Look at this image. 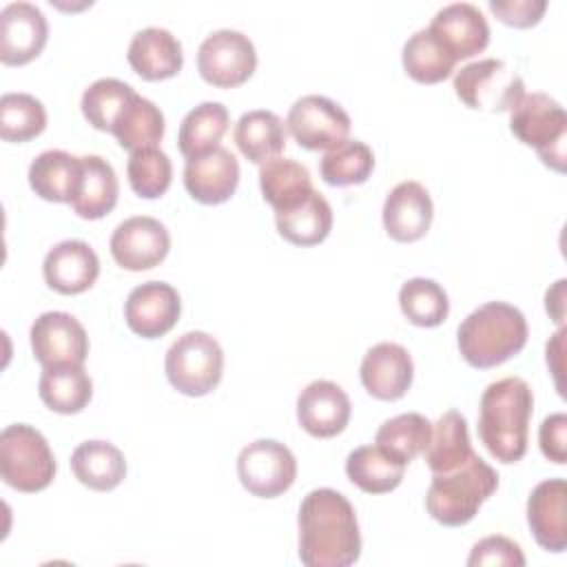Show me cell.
<instances>
[{
    "instance_id": "cell-32",
    "label": "cell",
    "mask_w": 567,
    "mask_h": 567,
    "mask_svg": "<svg viewBox=\"0 0 567 567\" xmlns=\"http://www.w3.org/2000/svg\"><path fill=\"white\" fill-rule=\"evenodd\" d=\"M228 109L221 102H202L186 113L179 124L177 146L179 153L190 159L199 157L219 146L224 133L228 131Z\"/></svg>"
},
{
    "instance_id": "cell-10",
    "label": "cell",
    "mask_w": 567,
    "mask_h": 567,
    "mask_svg": "<svg viewBox=\"0 0 567 567\" xmlns=\"http://www.w3.org/2000/svg\"><path fill=\"white\" fill-rule=\"evenodd\" d=\"M237 476L252 496L275 498L288 492L295 483L297 458L284 443L259 439L239 452Z\"/></svg>"
},
{
    "instance_id": "cell-20",
    "label": "cell",
    "mask_w": 567,
    "mask_h": 567,
    "mask_svg": "<svg viewBox=\"0 0 567 567\" xmlns=\"http://www.w3.org/2000/svg\"><path fill=\"white\" fill-rule=\"evenodd\" d=\"M527 525L545 551L563 554L567 547V483L540 481L527 498Z\"/></svg>"
},
{
    "instance_id": "cell-28",
    "label": "cell",
    "mask_w": 567,
    "mask_h": 567,
    "mask_svg": "<svg viewBox=\"0 0 567 567\" xmlns=\"http://www.w3.org/2000/svg\"><path fill=\"white\" fill-rule=\"evenodd\" d=\"M235 144L252 164H266L286 146V126L272 111L255 109L244 113L235 124Z\"/></svg>"
},
{
    "instance_id": "cell-30",
    "label": "cell",
    "mask_w": 567,
    "mask_h": 567,
    "mask_svg": "<svg viewBox=\"0 0 567 567\" xmlns=\"http://www.w3.org/2000/svg\"><path fill=\"white\" fill-rule=\"evenodd\" d=\"M423 454L432 474L450 472L463 465L474 454L465 416L456 410H447L432 425V439Z\"/></svg>"
},
{
    "instance_id": "cell-3",
    "label": "cell",
    "mask_w": 567,
    "mask_h": 567,
    "mask_svg": "<svg viewBox=\"0 0 567 567\" xmlns=\"http://www.w3.org/2000/svg\"><path fill=\"white\" fill-rule=\"evenodd\" d=\"M525 315L505 301H487L458 326V350L472 368H496L527 343Z\"/></svg>"
},
{
    "instance_id": "cell-1",
    "label": "cell",
    "mask_w": 567,
    "mask_h": 567,
    "mask_svg": "<svg viewBox=\"0 0 567 567\" xmlns=\"http://www.w3.org/2000/svg\"><path fill=\"white\" fill-rule=\"evenodd\" d=\"M299 558L308 567H348L361 556L352 503L337 489L319 487L299 507Z\"/></svg>"
},
{
    "instance_id": "cell-6",
    "label": "cell",
    "mask_w": 567,
    "mask_h": 567,
    "mask_svg": "<svg viewBox=\"0 0 567 567\" xmlns=\"http://www.w3.org/2000/svg\"><path fill=\"white\" fill-rule=\"evenodd\" d=\"M509 131L525 146H534L545 166L565 171L567 113L547 93H525L509 111Z\"/></svg>"
},
{
    "instance_id": "cell-17",
    "label": "cell",
    "mask_w": 567,
    "mask_h": 567,
    "mask_svg": "<svg viewBox=\"0 0 567 567\" xmlns=\"http://www.w3.org/2000/svg\"><path fill=\"white\" fill-rule=\"evenodd\" d=\"M359 377L370 396L379 401H396L412 385L414 363L403 346L381 341L363 354Z\"/></svg>"
},
{
    "instance_id": "cell-23",
    "label": "cell",
    "mask_w": 567,
    "mask_h": 567,
    "mask_svg": "<svg viewBox=\"0 0 567 567\" xmlns=\"http://www.w3.org/2000/svg\"><path fill=\"white\" fill-rule=\"evenodd\" d=\"M120 195V184L113 166L100 155H82L78 179L69 206L82 219H102L109 215Z\"/></svg>"
},
{
    "instance_id": "cell-27",
    "label": "cell",
    "mask_w": 567,
    "mask_h": 567,
    "mask_svg": "<svg viewBox=\"0 0 567 567\" xmlns=\"http://www.w3.org/2000/svg\"><path fill=\"white\" fill-rule=\"evenodd\" d=\"M259 188L264 199L275 208V213L299 206L315 190L310 171L301 162L288 157H275L261 164Z\"/></svg>"
},
{
    "instance_id": "cell-14",
    "label": "cell",
    "mask_w": 567,
    "mask_h": 567,
    "mask_svg": "<svg viewBox=\"0 0 567 567\" xmlns=\"http://www.w3.org/2000/svg\"><path fill=\"white\" fill-rule=\"evenodd\" d=\"M182 301L166 281H146L135 286L124 303L126 326L142 339L164 337L177 323Z\"/></svg>"
},
{
    "instance_id": "cell-22",
    "label": "cell",
    "mask_w": 567,
    "mask_h": 567,
    "mask_svg": "<svg viewBox=\"0 0 567 567\" xmlns=\"http://www.w3.org/2000/svg\"><path fill=\"white\" fill-rule=\"evenodd\" d=\"M44 281L60 295H80L89 290L100 275L95 250L82 239H64L55 244L42 264Z\"/></svg>"
},
{
    "instance_id": "cell-9",
    "label": "cell",
    "mask_w": 567,
    "mask_h": 567,
    "mask_svg": "<svg viewBox=\"0 0 567 567\" xmlns=\"http://www.w3.org/2000/svg\"><path fill=\"white\" fill-rule=\"evenodd\" d=\"M257 66V51L248 35L235 29H217L208 33L197 49L199 75L217 86L233 89L244 84Z\"/></svg>"
},
{
    "instance_id": "cell-35",
    "label": "cell",
    "mask_w": 567,
    "mask_h": 567,
    "mask_svg": "<svg viewBox=\"0 0 567 567\" xmlns=\"http://www.w3.org/2000/svg\"><path fill=\"white\" fill-rule=\"evenodd\" d=\"M111 133L115 135L117 144L131 153L157 146V142L164 137V115L148 97L135 93Z\"/></svg>"
},
{
    "instance_id": "cell-41",
    "label": "cell",
    "mask_w": 567,
    "mask_h": 567,
    "mask_svg": "<svg viewBox=\"0 0 567 567\" xmlns=\"http://www.w3.org/2000/svg\"><path fill=\"white\" fill-rule=\"evenodd\" d=\"M126 175L135 195L144 199H155L168 190L173 179V164L162 148L148 146L131 153Z\"/></svg>"
},
{
    "instance_id": "cell-5",
    "label": "cell",
    "mask_w": 567,
    "mask_h": 567,
    "mask_svg": "<svg viewBox=\"0 0 567 567\" xmlns=\"http://www.w3.org/2000/svg\"><path fill=\"white\" fill-rule=\"evenodd\" d=\"M2 481L24 494L42 492L55 476L53 452L40 430L27 423L7 425L0 434Z\"/></svg>"
},
{
    "instance_id": "cell-25",
    "label": "cell",
    "mask_w": 567,
    "mask_h": 567,
    "mask_svg": "<svg viewBox=\"0 0 567 567\" xmlns=\"http://www.w3.org/2000/svg\"><path fill=\"white\" fill-rule=\"evenodd\" d=\"M38 394L49 410L58 414H78L89 405L93 396V383L80 363L51 365L40 374Z\"/></svg>"
},
{
    "instance_id": "cell-29",
    "label": "cell",
    "mask_w": 567,
    "mask_h": 567,
    "mask_svg": "<svg viewBox=\"0 0 567 567\" xmlns=\"http://www.w3.org/2000/svg\"><path fill=\"white\" fill-rule=\"evenodd\" d=\"M275 224L286 241L295 246H317L330 235L332 208L321 193L312 190L299 206L275 213Z\"/></svg>"
},
{
    "instance_id": "cell-19",
    "label": "cell",
    "mask_w": 567,
    "mask_h": 567,
    "mask_svg": "<svg viewBox=\"0 0 567 567\" xmlns=\"http://www.w3.org/2000/svg\"><path fill=\"white\" fill-rule=\"evenodd\" d=\"M239 184V162L237 157L217 146L199 157L186 159L184 186L188 195L199 204H224L233 197Z\"/></svg>"
},
{
    "instance_id": "cell-39",
    "label": "cell",
    "mask_w": 567,
    "mask_h": 567,
    "mask_svg": "<svg viewBox=\"0 0 567 567\" xmlns=\"http://www.w3.org/2000/svg\"><path fill=\"white\" fill-rule=\"evenodd\" d=\"M133 95L135 91L131 84L115 78H100L82 93L80 106L93 128L111 133Z\"/></svg>"
},
{
    "instance_id": "cell-8",
    "label": "cell",
    "mask_w": 567,
    "mask_h": 567,
    "mask_svg": "<svg viewBox=\"0 0 567 567\" xmlns=\"http://www.w3.org/2000/svg\"><path fill=\"white\" fill-rule=\"evenodd\" d=\"M456 97L474 111L503 113L512 111L525 95V82L507 62L485 58L461 66L454 75Z\"/></svg>"
},
{
    "instance_id": "cell-38",
    "label": "cell",
    "mask_w": 567,
    "mask_h": 567,
    "mask_svg": "<svg viewBox=\"0 0 567 567\" xmlns=\"http://www.w3.org/2000/svg\"><path fill=\"white\" fill-rule=\"evenodd\" d=\"M399 306L405 319L421 328L441 326L450 312V299L443 286L425 277H412L401 286Z\"/></svg>"
},
{
    "instance_id": "cell-37",
    "label": "cell",
    "mask_w": 567,
    "mask_h": 567,
    "mask_svg": "<svg viewBox=\"0 0 567 567\" xmlns=\"http://www.w3.org/2000/svg\"><path fill=\"white\" fill-rule=\"evenodd\" d=\"M374 168V153L361 140H343L332 146L319 164L321 179L330 186L363 184Z\"/></svg>"
},
{
    "instance_id": "cell-44",
    "label": "cell",
    "mask_w": 567,
    "mask_h": 567,
    "mask_svg": "<svg viewBox=\"0 0 567 567\" xmlns=\"http://www.w3.org/2000/svg\"><path fill=\"white\" fill-rule=\"evenodd\" d=\"M540 452L547 461L563 465L567 461V416L563 412L549 414L538 430Z\"/></svg>"
},
{
    "instance_id": "cell-11",
    "label": "cell",
    "mask_w": 567,
    "mask_h": 567,
    "mask_svg": "<svg viewBox=\"0 0 567 567\" xmlns=\"http://www.w3.org/2000/svg\"><path fill=\"white\" fill-rule=\"evenodd\" d=\"M286 126L299 146L330 151L348 140L350 115L326 95H303L290 106Z\"/></svg>"
},
{
    "instance_id": "cell-16",
    "label": "cell",
    "mask_w": 567,
    "mask_h": 567,
    "mask_svg": "<svg viewBox=\"0 0 567 567\" xmlns=\"http://www.w3.org/2000/svg\"><path fill=\"white\" fill-rule=\"evenodd\" d=\"M350 399L341 385L328 379L308 383L297 396V421L317 439H330L346 430L350 421Z\"/></svg>"
},
{
    "instance_id": "cell-12",
    "label": "cell",
    "mask_w": 567,
    "mask_h": 567,
    "mask_svg": "<svg viewBox=\"0 0 567 567\" xmlns=\"http://www.w3.org/2000/svg\"><path fill=\"white\" fill-rule=\"evenodd\" d=\"M31 350L42 368L80 363L89 357V337L84 326L69 312H42L29 330Z\"/></svg>"
},
{
    "instance_id": "cell-4",
    "label": "cell",
    "mask_w": 567,
    "mask_h": 567,
    "mask_svg": "<svg viewBox=\"0 0 567 567\" xmlns=\"http://www.w3.org/2000/svg\"><path fill=\"white\" fill-rule=\"evenodd\" d=\"M496 470L474 452L456 470L432 476L425 507L441 525L461 527L478 514V507L496 492Z\"/></svg>"
},
{
    "instance_id": "cell-43",
    "label": "cell",
    "mask_w": 567,
    "mask_h": 567,
    "mask_svg": "<svg viewBox=\"0 0 567 567\" xmlns=\"http://www.w3.org/2000/svg\"><path fill=\"white\" fill-rule=\"evenodd\" d=\"M547 9L545 0H489V11L516 29L534 27Z\"/></svg>"
},
{
    "instance_id": "cell-26",
    "label": "cell",
    "mask_w": 567,
    "mask_h": 567,
    "mask_svg": "<svg viewBox=\"0 0 567 567\" xmlns=\"http://www.w3.org/2000/svg\"><path fill=\"white\" fill-rule=\"evenodd\" d=\"M75 478L95 492L115 489L126 476L124 454L109 441H84L71 454Z\"/></svg>"
},
{
    "instance_id": "cell-40",
    "label": "cell",
    "mask_w": 567,
    "mask_h": 567,
    "mask_svg": "<svg viewBox=\"0 0 567 567\" xmlns=\"http://www.w3.org/2000/svg\"><path fill=\"white\" fill-rule=\"evenodd\" d=\"M47 126L42 102L29 93H4L0 97V137L4 142H29Z\"/></svg>"
},
{
    "instance_id": "cell-31",
    "label": "cell",
    "mask_w": 567,
    "mask_h": 567,
    "mask_svg": "<svg viewBox=\"0 0 567 567\" xmlns=\"http://www.w3.org/2000/svg\"><path fill=\"white\" fill-rule=\"evenodd\" d=\"M405 465L383 452L377 443L352 450L346 458L348 478L368 494H385L401 485Z\"/></svg>"
},
{
    "instance_id": "cell-18",
    "label": "cell",
    "mask_w": 567,
    "mask_h": 567,
    "mask_svg": "<svg viewBox=\"0 0 567 567\" xmlns=\"http://www.w3.org/2000/svg\"><path fill=\"white\" fill-rule=\"evenodd\" d=\"M427 29L456 62L485 51L489 44V24L481 9L470 2L445 4L434 13Z\"/></svg>"
},
{
    "instance_id": "cell-42",
    "label": "cell",
    "mask_w": 567,
    "mask_h": 567,
    "mask_svg": "<svg viewBox=\"0 0 567 567\" xmlns=\"http://www.w3.org/2000/svg\"><path fill=\"white\" fill-rule=\"evenodd\" d=\"M467 565L470 567H483V565H509V567H523L525 565V556L518 547V543H514L507 536H485L483 540H478L470 556H467Z\"/></svg>"
},
{
    "instance_id": "cell-34",
    "label": "cell",
    "mask_w": 567,
    "mask_h": 567,
    "mask_svg": "<svg viewBox=\"0 0 567 567\" xmlns=\"http://www.w3.org/2000/svg\"><path fill=\"white\" fill-rule=\"evenodd\" d=\"M403 69L421 84H436L450 78L456 66L454 55L430 33V29H419L403 44Z\"/></svg>"
},
{
    "instance_id": "cell-24",
    "label": "cell",
    "mask_w": 567,
    "mask_h": 567,
    "mask_svg": "<svg viewBox=\"0 0 567 567\" xmlns=\"http://www.w3.org/2000/svg\"><path fill=\"white\" fill-rule=\"evenodd\" d=\"M126 60L142 80L157 82L179 73L184 53L179 40L168 29L146 27L131 38Z\"/></svg>"
},
{
    "instance_id": "cell-45",
    "label": "cell",
    "mask_w": 567,
    "mask_h": 567,
    "mask_svg": "<svg viewBox=\"0 0 567 567\" xmlns=\"http://www.w3.org/2000/svg\"><path fill=\"white\" fill-rule=\"evenodd\" d=\"M563 299H565V279H558L554 284V288H549L547 295H545V308H547V312L551 315V319L556 323H563V319H565V303H563Z\"/></svg>"
},
{
    "instance_id": "cell-21",
    "label": "cell",
    "mask_w": 567,
    "mask_h": 567,
    "mask_svg": "<svg viewBox=\"0 0 567 567\" xmlns=\"http://www.w3.org/2000/svg\"><path fill=\"white\" fill-rule=\"evenodd\" d=\"M434 206L427 188L419 182L396 184L383 202V228L394 241H416L432 224Z\"/></svg>"
},
{
    "instance_id": "cell-2",
    "label": "cell",
    "mask_w": 567,
    "mask_h": 567,
    "mask_svg": "<svg viewBox=\"0 0 567 567\" xmlns=\"http://www.w3.org/2000/svg\"><path fill=\"white\" fill-rule=\"evenodd\" d=\"M534 394L520 377L489 383L481 394L478 436L487 452L509 465L525 456Z\"/></svg>"
},
{
    "instance_id": "cell-7",
    "label": "cell",
    "mask_w": 567,
    "mask_h": 567,
    "mask_svg": "<svg viewBox=\"0 0 567 567\" xmlns=\"http://www.w3.org/2000/svg\"><path fill=\"white\" fill-rule=\"evenodd\" d=\"M168 383L186 396H204L217 388L224 372L219 341L202 330L177 337L164 359Z\"/></svg>"
},
{
    "instance_id": "cell-36",
    "label": "cell",
    "mask_w": 567,
    "mask_h": 567,
    "mask_svg": "<svg viewBox=\"0 0 567 567\" xmlns=\"http://www.w3.org/2000/svg\"><path fill=\"white\" fill-rule=\"evenodd\" d=\"M432 439V423L419 412L396 414L381 423L374 443L399 463L408 465L414 456L425 452Z\"/></svg>"
},
{
    "instance_id": "cell-13",
    "label": "cell",
    "mask_w": 567,
    "mask_h": 567,
    "mask_svg": "<svg viewBox=\"0 0 567 567\" xmlns=\"http://www.w3.org/2000/svg\"><path fill=\"white\" fill-rule=\"evenodd\" d=\"M109 248L120 268L131 272L151 270L166 259L171 250V235L159 219L137 215L117 224Z\"/></svg>"
},
{
    "instance_id": "cell-33",
    "label": "cell",
    "mask_w": 567,
    "mask_h": 567,
    "mask_svg": "<svg viewBox=\"0 0 567 567\" xmlns=\"http://www.w3.org/2000/svg\"><path fill=\"white\" fill-rule=\"evenodd\" d=\"M80 157L66 151H44L29 166V186L33 193L47 202H66L73 195L78 179Z\"/></svg>"
},
{
    "instance_id": "cell-15",
    "label": "cell",
    "mask_w": 567,
    "mask_h": 567,
    "mask_svg": "<svg viewBox=\"0 0 567 567\" xmlns=\"http://www.w3.org/2000/svg\"><path fill=\"white\" fill-rule=\"evenodd\" d=\"M49 40L44 13L31 2H11L0 11V60L22 66L38 58Z\"/></svg>"
}]
</instances>
